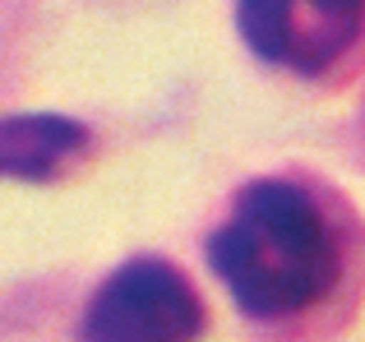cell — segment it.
Returning <instances> with one entry per match:
<instances>
[{"label": "cell", "instance_id": "6da1fadb", "mask_svg": "<svg viewBox=\"0 0 365 342\" xmlns=\"http://www.w3.org/2000/svg\"><path fill=\"white\" fill-rule=\"evenodd\" d=\"M204 254L241 319L268 333H329L365 287V222L305 171L245 180Z\"/></svg>", "mask_w": 365, "mask_h": 342}, {"label": "cell", "instance_id": "7a4b0ae2", "mask_svg": "<svg viewBox=\"0 0 365 342\" xmlns=\"http://www.w3.org/2000/svg\"><path fill=\"white\" fill-rule=\"evenodd\" d=\"M241 42L268 70L338 88L365 70V0H236Z\"/></svg>", "mask_w": 365, "mask_h": 342}, {"label": "cell", "instance_id": "3957f363", "mask_svg": "<svg viewBox=\"0 0 365 342\" xmlns=\"http://www.w3.org/2000/svg\"><path fill=\"white\" fill-rule=\"evenodd\" d=\"M208 310L199 287L158 254H134L102 278L79 319L83 342H199Z\"/></svg>", "mask_w": 365, "mask_h": 342}, {"label": "cell", "instance_id": "277c9868", "mask_svg": "<svg viewBox=\"0 0 365 342\" xmlns=\"http://www.w3.org/2000/svg\"><path fill=\"white\" fill-rule=\"evenodd\" d=\"M93 135L70 116H0V176L9 180H56L83 153Z\"/></svg>", "mask_w": 365, "mask_h": 342}]
</instances>
